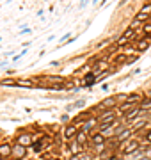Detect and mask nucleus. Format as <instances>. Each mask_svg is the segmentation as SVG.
Instances as JSON below:
<instances>
[{"label":"nucleus","mask_w":151,"mask_h":160,"mask_svg":"<svg viewBox=\"0 0 151 160\" xmlns=\"http://www.w3.org/2000/svg\"><path fill=\"white\" fill-rule=\"evenodd\" d=\"M16 84L18 85H25V87H32V82H30V80H18Z\"/></svg>","instance_id":"nucleus-17"},{"label":"nucleus","mask_w":151,"mask_h":160,"mask_svg":"<svg viewBox=\"0 0 151 160\" xmlns=\"http://www.w3.org/2000/svg\"><path fill=\"white\" fill-rule=\"evenodd\" d=\"M148 46H149V43L148 41H141L139 44H137V50H139V52H144V50H148Z\"/></svg>","instance_id":"nucleus-15"},{"label":"nucleus","mask_w":151,"mask_h":160,"mask_svg":"<svg viewBox=\"0 0 151 160\" xmlns=\"http://www.w3.org/2000/svg\"><path fill=\"white\" fill-rule=\"evenodd\" d=\"M0 160H5V158H0Z\"/></svg>","instance_id":"nucleus-25"},{"label":"nucleus","mask_w":151,"mask_h":160,"mask_svg":"<svg viewBox=\"0 0 151 160\" xmlns=\"http://www.w3.org/2000/svg\"><path fill=\"white\" fill-rule=\"evenodd\" d=\"M11 155V148L7 144H0V157H9Z\"/></svg>","instance_id":"nucleus-5"},{"label":"nucleus","mask_w":151,"mask_h":160,"mask_svg":"<svg viewBox=\"0 0 151 160\" xmlns=\"http://www.w3.org/2000/svg\"><path fill=\"white\" fill-rule=\"evenodd\" d=\"M137 149H141L139 148V142H137V140H130V142H126V146L123 148V153H124V155H130V153H135Z\"/></svg>","instance_id":"nucleus-1"},{"label":"nucleus","mask_w":151,"mask_h":160,"mask_svg":"<svg viewBox=\"0 0 151 160\" xmlns=\"http://www.w3.org/2000/svg\"><path fill=\"white\" fill-rule=\"evenodd\" d=\"M135 107H139V105H133V103H124V105H121V112H130V110H133Z\"/></svg>","instance_id":"nucleus-11"},{"label":"nucleus","mask_w":151,"mask_h":160,"mask_svg":"<svg viewBox=\"0 0 151 160\" xmlns=\"http://www.w3.org/2000/svg\"><path fill=\"white\" fill-rule=\"evenodd\" d=\"M144 125H146V121H137V123L133 125V130H139V128H142Z\"/></svg>","instance_id":"nucleus-18"},{"label":"nucleus","mask_w":151,"mask_h":160,"mask_svg":"<svg viewBox=\"0 0 151 160\" xmlns=\"http://www.w3.org/2000/svg\"><path fill=\"white\" fill-rule=\"evenodd\" d=\"M50 80H52V82H62V78H60V76H52Z\"/></svg>","instance_id":"nucleus-21"},{"label":"nucleus","mask_w":151,"mask_h":160,"mask_svg":"<svg viewBox=\"0 0 151 160\" xmlns=\"http://www.w3.org/2000/svg\"><path fill=\"white\" fill-rule=\"evenodd\" d=\"M14 153H16V157H18V158L16 160H20L21 158V155H23V153H25V148H23V146H20V144H18V142H16V146H14Z\"/></svg>","instance_id":"nucleus-7"},{"label":"nucleus","mask_w":151,"mask_h":160,"mask_svg":"<svg viewBox=\"0 0 151 160\" xmlns=\"http://www.w3.org/2000/svg\"><path fill=\"white\" fill-rule=\"evenodd\" d=\"M130 135H131V130H123L119 135H117V140H126Z\"/></svg>","instance_id":"nucleus-10"},{"label":"nucleus","mask_w":151,"mask_h":160,"mask_svg":"<svg viewBox=\"0 0 151 160\" xmlns=\"http://www.w3.org/2000/svg\"><path fill=\"white\" fill-rule=\"evenodd\" d=\"M92 142L98 144V146H101V144L105 142V137H103L101 133H94V135H92Z\"/></svg>","instance_id":"nucleus-6"},{"label":"nucleus","mask_w":151,"mask_h":160,"mask_svg":"<svg viewBox=\"0 0 151 160\" xmlns=\"http://www.w3.org/2000/svg\"><path fill=\"white\" fill-rule=\"evenodd\" d=\"M70 149H71V153H73V157H75V155H78V151L82 149V146L78 144V142H71V144H70Z\"/></svg>","instance_id":"nucleus-8"},{"label":"nucleus","mask_w":151,"mask_h":160,"mask_svg":"<svg viewBox=\"0 0 151 160\" xmlns=\"http://www.w3.org/2000/svg\"><path fill=\"white\" fill-rule=\"evenodd\" d=\"M75 133H77V128L73 126V125H70V126H68V128H66V130H64V137H66V139L73 137Z\"/></svg>","instance_id":"nucleus-4"},{"label":"nucleus","mask_w":151,"mask_h":160,"mask_svg":"<svg viewBox=\"0 0 151 160\" xmlns=\"http://www.w3.org/2000/svg\"><path fill=\"white\" fill-rule=\"evenodd\" d=\"M41 148H43V144H34V149H36V151H41Z\"/></svg>","instance_id":"nucleus-22"},{"label":"nucleus","mask_w":151,"mask_h":160,"mask_svg":"<svg viewBox=\"0 0 151 160\" xmlns=\"http://www.w3.org/2000/svg\"><path fill=\"white\" fill-rule=\"evenodd\" d=\"M18 144L23 146V148H25V146H30V144H32V137H30V133H21L20 137H18Z\"/></svg>","instance_id":"nucleus-2"},{"label":"nucleus","mask_w":151,"mask_h":160,"mask_svg":"<svg viewBox=\"0 0 151 160\" xmlns=\"http://www.w3.org/2000/svg\"><path fill=\"white\" fill-rule=\"evenodd\" d=\"M0 84H2V85H14L16 82H14V80H2Z\"/></svg>","instance_id":"nucleus-20"},{"label":"nucleus","mask_w":151,"mask_h":160,"mask_svg":"<svg viewBox=\"0 0 151 160\" xmlns=\"http://www.w3.org/2000/svg\"><path fill=\"white\" fill-rule=\"evenodd\" d=\"M114 105H116V100H114V98H107V100L101 103V107H103V108H105V107H114Z\"/></svg>","instance_id":"nucleus-13"},{"label":"nucleus","mask_w":151,"mask_h":160,"mask_svg":"<svg viewBox=\"0 0 151 160\" xmlns=\"http://www.w3.org/2000/svg\"><path fill=\"white\" fill-rule=\"evenodd\" d=\"M85 139H87V137H85V132H80V133H77V142H78L80 146L84 144V142H85Z\"/></svg>","instance_id":"nucleus-14"},{"label":"nucleus","mask_w":151,"mask_h":160,"mask_svg":"<svg viewBox=\"0 0 151 160\" xmlns=\"http://www.w3.org/2000/svg\"><path fill=\"white\" fill-rule=\"evenodd\" d=\"M135 59H137V57H128V61H126V62L131 64V62H135Z\"/></svg>","instance_id":"nucleus-23"},{"label":"nucleus","mask_w":151,"mask_h":160,"mask_svg":"<svg viewBox=\"0 0 151 160\" xmlns=\"http://www.w3.org/2000/svg\"><path fill=\"white\" fill-rule=\"evenodd\" d=\"M139 112H141V107H135V108H133V110H130V112H128V114H126V119H128V121H130V119H133V117L137 116V114H139Z\"/></svg>","instance_id":"nucleus-12"},{"label":"nucleus","mask_w":151,"mask_h":160,"mask_svg":"<svg viewBox=\"0 0 151 160\" xmlns=\"http://www.w3.org/2000/svg\"><path fill=\"white\" fill-rule=\"evenodd\" d=\"M98 123H100V119H94V117H91L89 121L84 125V132H85V133H87V132H92V128L96 126Z\"/></svg>","instance_id":"nucleus-3"},{"label":"nucleus","mask_w":151,"mask_h":160,"mask_svg":"<svg viewBox=\"0 0 151 160\" xmlns=\"http://www.w3.org/2000/svg\"><path fill=\"white\" fill-rule=\"evenodd\" d=\"M139 107H141V110H148V108H151V98L142 100L141 103H139Z\"/></svg>","instance_id":"nucleus-9"},{"label":"nucleus","mask_w":151,"mask_h":160,"mask_svg":"<svg viewBox=\"0 0 151 160\" xmlns=\"http://www.w3.org/2000/svg\"><path fill=\"white\" fill-rule=\"evenodd\" d=\"M146 139H148V142H151V130L148 132V137H146Z\"/></svg>","instance_id":"nucleus-24"},{"label":"nucleus","mask_w":151,"mask_h":160,"mask_svg":"<svg viewBox=\"0 0 151 160\" xmlns=\"http://www.w3.org/2000/svg\"><path fill=\"white\" fill-rule=\"evenodd\" d=\"M144 32H146V34H148V36L151 37V23H148V25H144Z\"/></svg>","instance_id":"nucleus-19"},{"label":"nucleus","mask_w":151,"mask_h":160,"mask_svg":"<svg viewBox=\"0 0 151 160\" xmlns=\"http://www.w3.org/2000/svg\"><path fill=\"white\" fill-rule=\"evenodd\" d=\"M141 12H142V14H149V12H151V2H148V4H144V5H142Z\"/></svg>","instance_id":"nucleus-16"}]
</instances>
